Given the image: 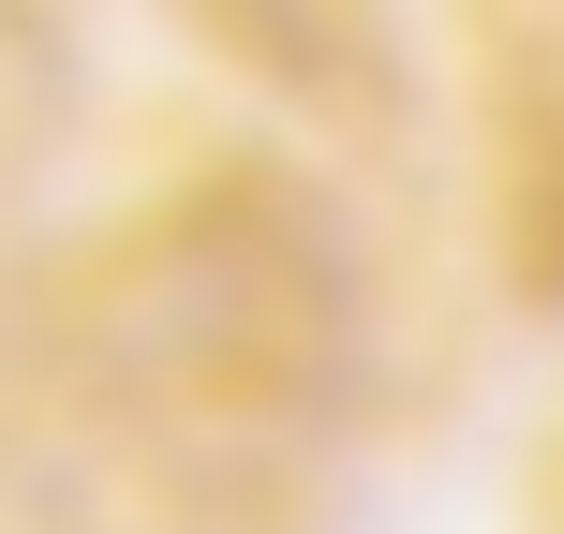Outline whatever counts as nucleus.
<instances>
[{"label":"nucleus","instance_id":"obj_1","mask_svg":"<svg viewBox=\"0 0 564 534\" xmlns=\"http://www.w3.org/2000/svg\"><path fill=\"white\" fill-rule=\"evenodd\" d=\"M15 357L45 416L119 460L149 534H253V505L282 520L297 490V446L357 401V224L297 149L208 134L30 268Z\"/></svg>","mask_w":564,"mask_h":534},{"label":"nucleus","instance_id":"obj_2","mask_svg":"<svg viewBox=\"0 0 564 534\" xmlns=\"http://www.w3.org/2000/svg\"><path fill=\"white\" fill-rule=\"evenodd\" d=\"M446 75L476 149V253L535 327H564V0H476Z\"/></svg>","mask_w":564,"mask_h":534},{"label":"nucleus","instance_id":"obj_3","mask_svg":"<svg viewBox=\"0 0 564 534\" xmlns=\"http://www.w3.org/2000/svg\"><path fill=\"white\" fill-rule=\"evenodd\" d=\"M178 45L208 59V75L268 89L282 119H312V134H401V45L387 15H357V0H224V15H178Z\"/></svg>","mask_w":564,"mask_h":534},{"label":"nucleus","instance_id":"obj_4","mask_svg":"<svg viewBox=\"0 0 564 534\" xmlns=\"http://www.w3.org/2000/svg\"><path fill=\"white\" fill-rule=\"evenodd\" d=\"M520 534H564V416L535 431V476H520Z\"/></svg>","mask_w":564,"mask_h":534}]
</instances>
